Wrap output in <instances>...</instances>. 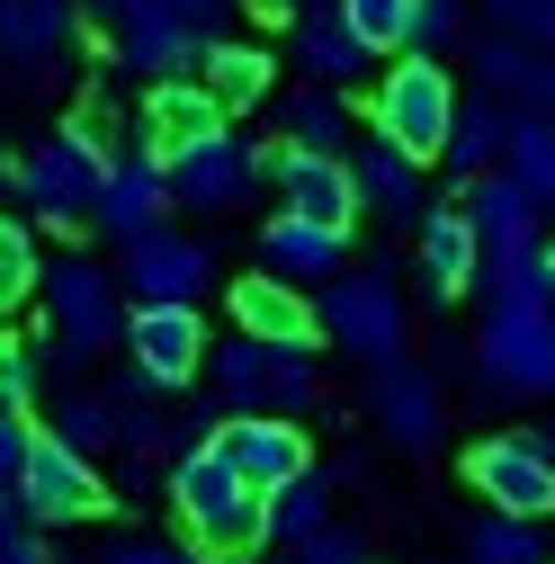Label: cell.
I'll return each instance as SVG.
<instances>
[{
	"label": "cell",
	"instance_id": "7c38bea8",
	"mask_svg": "<svg viewBox=\"0 0 555 564\" xmlns=\"http://www.w3.org/2000/svg\"><path fill=\"white\" fill-rule=\"evenodd\" d=\"M126 359L144 368L153 386L188 394L206 377V323H197V305H134L126 314Z\"/></svg>",
	"mask_w": 555,
	"mask_h": 564
},
{
	"label": "cell",
	"instance_id": "d6986e66",
	"mask_svg": "<svg viewBox=\"0 0 555 564\" xmlns=\"http://www.w3.org/2000/svg\"><path fill=\"white\" fill-rule=\"evenodd\" d=\"M233 108L206 90V73H162L153 90H144V108H134V134H144V144L171 162L179 144H197V134H216Z\"/></svg>",
	"mask_w": 555,
	"mask_h": 564
},
{
	"label": "cell",
	"instance_id": "8992f818",
	"mask_svg": "<svg viewBox=\"0 0 555 564\" xmlns=\"http://www.w3.org/2000/svg\"><path fill=\"white\" fill-rule=\"evenodd\" d=\"M314 305H323V340H331V349H350V359H368V368L403 359L412 314H403V288H394L385 269H340V278H323Z\"/></svg>",
	"mask_w": 555,
	"mask_h": 564
},
{
	"label": "cell",
	"instance_id": "74e56055",
	"mask_svg": "<svg viewBox=\"0 0 555 564\" xmlns=\"http://www.w3.org/2000/svg\"><path fill=\"white\" fill-rule=\"evenodd\" d=\"M287 564H377V555H368V538H359V529H331V520H323L314 538H296V546H287Z\"/></svg>",
	"mask_w": 555,
	"mask_h": 564
},
{
	"label": "cell",
	"instance_id": "c3c4849f",
	"mask_svg": "<svg viewBox=\"0 0 555 564\" xmlns=\"http://www.w3.org/2000/svg\"><path fill=\"white\" fill-rule=\"evenodd\" d=\"M537 440H546V457H555V431H537Z\"/></svg>",
	"mask_w": 555,
	"mask_h": 564
},
{
	"label": "cell",
	"instance_id": "b9f144b4",
	"mask_svg": "<svg viewBox=\"0 0 555 564\" xmlns=\"http://www.w3.org/2000/svg\"><path fill=\"white\" fill-rule=\"evenodd\" d=\"M483 10H493V28H511V36L555 45V0H483Z\"/></svg>",
	"mask_w": 555,
	"mask_h": 564
},
{
	"label": "cell",
	"instance_id": "9c48e42d",
	"mask_svg": "<svg viewBox=\"0 0 555 564\" xmlns=\"http://www.w3.org/2000/svg\"><path fill=\"white\" fill-rule=\"evenodd\" d=\"M117 288L134 305H197L206 288H216V260H206L197 234H171V216H162L134 242H117Z\"/></svg>",
	"mask_w": 555,
	"mask_h": 564
},
{
	"label": "cell",
	"instance_id": "f1b7e54d",
	"mask_svg": "<svg viewBox=\"0 0 555 564\" xmlns=\"http://www.w3.org/2000/svg\"><path fill=\"white\" fill-rule=\"evenodd\" d=\"M278 126H287V144L340 153V144H350V99H340V82H314V73H305V90L278 99Z\"/></svg>",
	"mask_w": 555,
	"mask_h": 564
},
{
	"label": "cell",
	"instance_id": "1f68e13d",
	"mask_svg": "<svg viewBox=\"0 0 555 564\" xmlns=\"http://www.w3.org/2000/svg\"><path fill=\"white\" fill-rule=\"evenodd\" d=\"M466 564H546V538H537V520L483 502V520L466 529Z\"/></svg>",
	"mask_w": 555,
	"mask_h": 564
},
{
	"label": "cell",
	"instance_id": "681fc988",
	"mask_svg": "<svg viewBox=\"0 0 555 564\" xmlns=\"http://www.w3.org/2000/svg\"><path fill=\"white\" fill-rule=\"evenodd\" d=\"M546 251H555V242H546Z\"/></svg>",
	"mask_w": 555,
	"mask_h": 564
},
{
	"label": "cell",
	"instance_id": "e0dca14e",
	"mask_svg": "<svg viewBox=\"0 0 555 564\" xmlns=\"http://www.w3.org/2000/svg\"><path fill=\"white\" fill-rule=\"evenodd\" d=\"M233 332H260V340H278V349H314L323 340V305H314V288H296V278H278V269H251V278H233Z\"/></svg>",
	"mask_w": 555,
	"mask_h": 564
},
{
	"label": "cell",
	"instance_id": "7dc6e473",
	"mask_svg": "<svg viewBox=\"0 0 555 564\" xmlns=\"http://www.w3.org/2000/svg\"><path fill=\"white\" fill-rule=\"evenodd\" d=\"M10 162H19V153H10V144H0V188H10Z\"/></svg>",
	"mask_w": 555,
	"mask_h": 564
},
{
	"label": "cell",
	"instance_id": "7bdbcfd3",
	"mask_svg": "<svg viewBox=\"0 0 555 564\" xmlns=\"http://www.w3.org/2000/svg\"><path fill=\"white\" fill-rule=\"evenodd\" d=\"M19 457H28V412H19V403H0V484L19 475Z\"/></svg>",
	"mask_w": 555,
	"mask_h": 564
},
{
	"label": "cell",
	"instance_id": "836d02e7",
	"mask_svg": "<svg viewBox=\"0 0 555 564\" xmlns=\"http://www.w3.org/2000/svg\"><path fill=\"white\" fill-rule=\"evenodd\" d=\"M36 288H45V251H36V225H28V216H0V314H19Z\"/></svg>",
	"mask_w": 555,
	"mask_h": 564
},
{
	"label": "cell",
	"instance_id": "5bb4252c",
	"mask_svg": "<svg viewBox=\"0 0 555 564\" xmlns=\"http://www.w3.org/2000/svg\"><path fill=\"white\" fill-rule=\"evenodd\" d=\"M206 440H216L251 484H287V475L314 466V440H305L296 412H216V421H206Z\"/></svg>",
	"mask_w": 555,
	"mask_h": 564
},
{
	"label": "cell",
	"instance_id": "d4e9b609",
	"mask_svg": "<svg viewBox=\"0 0 555 564\" xmlns=\"http://www.w3.org/2000/svg\"><path fill=\"white\" fill-rule=\"evenodd\" d=\"M296 63L314 82H340V90L368 73V36L340 19V0H305V10H296Z\"/></svg>",
	"mask_w": 555,
	"mask_h": 564
},
{
	"label": "cell",
	"instance_id": "bcb514c9",
	"mask_svg": "<svg viewBox=\"0 0 555 564\" xmlns=\"http://www.w3.org/2000/svg\"><path fill=\"white\" fill-rule=\"evenodd\" d=\"M10 538H19V502L0 492V555H10Z\"/></svg>",
	"mask_w": 555,
	"mask_h": 564
},
{
	"label": "cell",
	"instance_id": "cb8c5ba5",
	"mask_svg": "<svg viewBox=\"0 0 555 564\" xmlns=\"http://www.w3.org/2000/svg\"><path fill=\"white\" fill-rule=\"evenodd\" d=\"M475 73H483V90H502L520 108H555V45H537V36L493 28V36L475 45Z\"/></svg>",
	"mask_w": 555,
	"mask_h": 564
},
{
	"label": "cell",
	"instance_id": "2e32d148",
	"mask_svg": "<svg viewBox=\"0 0 555 564\" xmlns=\"http://www.w3.org/2000/svg\"><path fill=\"white\" fill-rule=\"evenodd\" d=\"M368 412H377L385 448H403V457H431V448H439V431H448L439 386H431L422 368H403V359H385V368L368 377Z\"/></svg>",
	"mask_w": 555,
	"mask_h": 564
},
{
	"label": "cell",
	"instance_id": "f6af8a7d",
	"mask_svg": "<svg viewBox=\"0 0 555 564\" xmlns=\"http://www.w3.org/2000/svg\"><path fill=\"white\" fill-rule=\"evenodd\" d=\"M0 564H54V555H45V546H36L28 529H19V538H10V555H0Z\"/></svg>",
	"mask_w": 555,
	"mask_h": 564
},
{
	"label": "cell",
	"instance_id": "8fae6325",
	"mask_svg": "<svg viewBox=\"0 0 555 564\" xmlns=\"http://www.w3.org/2000/svg\"><path fill=\"white\" fill-rule=\"evenodd\" d=\"M466 484H475L493 511L555 520V457H546V440H529V431H493V440H475V448H466Z\"/></svg>",
	"mask_w": 555,
	"mask_h": 564
},
{
	"label": "cell",
	"instance_id": "5b68a950",
	"mask_svg": "<svg viewBox=\"0 0 555 564\" xmlns=\"http://www.w3.org/2000/svg\"><path fill=\"white\" fill-rule=\"evenodd\" d=\"M10 502L36 520V529H81L108 511V484H99V457H81L73 440H54V431H28V457L19 475L0 484Z\"/></svg>",
	"mask_w": 555,
	"mask_h": 564
},
{
	"label": "cell",
	"instance_id": "d590c367",
	"mask_svg": "<svg viewBox=\"0 0 555 564\" xmlns=\"http://www.w3.org/2000/svg\"><path fill=\"white\" fill-rule=\"evenodd\" d=\"M0 403H19V412H45V359L19 340V332H0Z\"/></svg>",
	"mask_w": 555,
	"mask_h": 564
},
{
	"label": "cell",
	"instance_id": "60d3db41",
	"mask_svg": "<svg viewBox=\"0 0 555 564\" xmlns=\"http://www.w3.org/2000/svg\"><path fill=\"white\" fill-rule=\"evenodd\" d=\"M90 564H206V555H197L188 538H179V546H171V538H117V546H99Z\"/></svg>",
	"mask_w": 555,
	"mask_h": 564
},
{
	"label": "cell",
	"instance_id": "ffe728a7",
	"mask_svg": "<svg viewBox=\"0 0 555 564\" xmlns=\"http://www.w3.org/2000/svg\"><path fill=\"white\" fill-rule=\"evenodd\" d=\"M260 269L296 278V288H323V278L350 269V225H314V216H296V206H278V216L260 225Z\"/></svg>",
	"mask_w": 555,
	"mask_h": 564
},
{
	"label": "cell",
	"instance_id": "8d00e7d4",
	"mask_svg": "<svg viewBox=\"0 0 555 564\" xmlns=\"http://www.w3.org/2000/svg\"><path fill=\"white\" fill-rule=\"evenodd\" d=\"M323 377H314V349H278V377H269V412H314Z\"/></svg>",
	"mask_w": 555,
	"mask_h": 564
},
{
	"label": "cell",
	"instance_id": "9a60e30c",
	"mask_svg": "<svg viewBox=\"0 0 555 564\" xmlns=\"http://www.w3.org/2000/svg\"><path fill=\"white\" fill-rule=\"evenodd\" d=\"M171 216V162L153 144H117L108 153V188H99V234L108 242H134L144 225Z\"/></svg>",
	"mask_w": 555,
	"mask_h": 564
},
{
	"label": "cell",
	"instance_id": "ac0fdd59",
	"mask_svg": "<svg viewBox=\"0 0 555 564\" xmlns=\"http://www.w3.org/2000/svg\"><path fill=\"white\" fill-rule=\"evenodd\" d=\"M412 242H422V288H431V305L475 296V278H483V234H475V216H466V197H457V206H422Z\"/></svg>",
	"mask_w": 555,
	"mask_h": 564
},
{
	"label": "cell",
	"instance_id": "44dd1931",
	"mask_svg": "<svg viewBox=\"0 0 555 564\" xmlns=\"http://www.w3.org/2000/svg\"><path fill=\"white\" fill-rule=\"evenodd\" d=\"M350 171H359V206H368V216H385L394 234L422 225V206H431V188H422V153H403L394 134L368 126V144L350 153Z\"/></svg>",
	"mask_w": 555,
	"mask_h": 564
},
{
	"label": "cell",
	"instance_id": "4316f807",
	"mask_svg": "<svg viewBox=\"0 0 555 564\" xmlns=\"http://www.w3.org/2000/svg\"><path fill=\"white\" fill-rule=\"evenodd\" d=\"M197 73H206V90H216L233 117H251V108L278 90V54H269V45H251V36H206Z\"/></svg>",
	"mask_w": 555,
	"mask_h": 564
},
{
	"label": "cell",
	"instance_id": "277c9868",
	"mask_svg": "<svg viewBox=\"0 0 555 564\" xmlns=\"http://www.w3.org/2000/svg\"><path fill=\"white\" fill-rule=\"evenodd\" d=\"M475 368L502 394H555V296H483Z\"/></svg>",
	"mask_w": 555,
	"mask_h": 564
},
{
	"label": "cell",
	"instance_id": "484cf974",
	"mask_svg": "<svg viewBox=\"0 0 555 564\" xmlns=\"http://www.w3.org/2000/svg\"><path fill=\"white\" fill-rule=\"evenodd\" d=\"M206 377H216V412H269V377H278V340L233 332L206 340Z\"/></svg>",
	"mask_w": 555,
	"mask_h": 564
},
{
	"label": "cell",
	"instance_id": "3957f363",
	"mask_svg": "<svg viewBox=\"0 0 555 564\" xmlns=\"http://www.w3.org/2000/svg\"><path fill=\"white\" fill-rule=\"evenodd\" d=\"M368 126L394 134L403 153L439 162V153H448V126H457V82H448V63L422 54V45H403V63H385V82L368 90Z\"/></svg>",
	"mask_w": 555,
	"mask_h": 564
},
{
	"label": "cell",
	"instance_id": "4fadbf2b",
	"mask_svg": "<svg viewBox=\"0 0 555 564\" xmlns=\"http://www.w3.org/2000/svg\"><path fill=\"white\" fill-rule=\"evenodd\" d=\"M269 180H278V206H296V216H314V225H359V171H350V153L278 144V153H269Z\"/></svg>",
	"mask_w": 555,
	"mask_h": 564
},
{
	"label": "cell",
	"instance_id": "ab89813d",
	"mask_svg": "<svg viewBox=\"0 0 555 564\" xmlns=\"http://www.w3.org/2000/svg\"><path fill=\"white\" fill-rule=\"evenodd\" d=\"M63 134H81V144L117 153V134H126V126H117V99H108V90H81V99H73V117H63Z\"/></svg>",
	"mask_w": 555,
	"mask_h": 564
},
{
	"label": "cell",
	"instance_id": "4dcf8cb0",
	"mask_svg": "<svg viewBox=\"0 0 555 564\" xmlns=\"http://www.w3.org/2000/svg\"><path fill=\"white\" fill-rule=\"evenodd\" d=\"M45 431H54V440H73L81 457H108V448H117V394H108V386L63 394V403L45 412Z\"/></svg>",
	"mask_w": 555,
	"mask_h": 564
},
{
	"label": "cell",
	"instance_id": "7a4b0ae2",
	"mask_svg": "<svg viewBox=\"0 0 555 564\" xmlns=\"http://www.w3.org/2000/svg\"><path fill=\"white\" fill-rule=\"evenodd\" d=\"M10 188L28 197V225H54V234H81L99 225V188H108V153L81 144V134H45L10 162Z\"/></svg>",
	"mask_w": 555,
	"mask_h": 564
},
{
	"label": "cell",
	"instance_id": "ba28073f",
	"mask_svg": "<svg viewBox=\"0 0 555 564\" xmlns=\"http://www.w3.org/2000/svg\"><path fill=\"white\" fill-rule=\"evenodd\" d=\"M260 180H269V153L251 144L233 117L216 134H197V144L171 153V206H188V216H233Z\"/></svg>",
	"mask_w": 555,
	"mask_h": 564
},
{
	"label": "cell",
	"instance_id": "30bf717a",
	"mask_svg": "<svg viewBox=\"0 0 555 564\" xmlns=\"http://www.w3.org/2000/svg\"><path fill=\"white\" fill-rule=\"evenodd\" d=\"M90 19L108 28V54L134 63L144 82H162V73H197V54H206V36L171 10V0H90Z\"/></svg>",
	"mask_w": 555,
	"mask_h": 564
},
{
	"label": "cell",
	"instance_id": "6da1fadb",
	"mask_svg": "<svg viewBox=\"0 0 555 564\" xmlns=\"http://www.w3.org/2000/svg\"><path fill=\"white\" fill-rule=\"evenodd\" d=\"M171 520H179V538L206 555V564H251L260 546H269V484H251L216 440H188L179 457H171Z\"/></svg>",
	"mask_w": 555,
	"mask_h": 564
},
{
	"label": "cell",
	"instance_id": "52a82bcc",
	"mask_svg": "<svg viewBox=\"0 0 555 564\" xmlns=\"http://www.w3.org/2000/svg\"><path fill=\"white\" fill-rule=\"evenodd\" d=\"M45 314H54V349L63 359H99V349L126 340V296H117V269L99 260H45Z\"/></svg>",
	"mask_w": 555,
	"mask_h": 564
},
{
	"label": "cell",
	"instance_id": "83f0119b",
	"mask_svg": "<svg viewBox=\"0 0 555 564\" xmlns=\"http://www.w3.org/2000/svg\"><path fill=\"white\" fill-rule=\"evenodd\" d=\"M502 144H511V108H502V90L493 99H457V126H448V171L457 180H475V171H493L502 162Z\"/></svg>",
	"mask_w": 555,
	"mask_h": 564
},
{
	"label": "cell",
	"instance_id": "f35d334b",
	"mask_svg": "<svg viewBox=\"0 0 555 564\" xmlns=\"http://www.w3.org/2000/svg\"><path fill=\"white\" fill-rule=\"evenodd\" d=\"M466 0H422V10H412V45H422V54H448L457 36H466Z\"/></svg>",
	"mask_w": 555,
	"mask_h": 564
},
{
	"label": "cell",
	"instance_id": "e575fe53",
	"mask_svg": "<svg viewBox=\"0 0 555 564\" xmlns=\"http://www.w3.org/2000/svg\"><path fill=\"white\" fill-rule=\"evenodd\" d=\"M412 10H422V0H340V19L368 36V54H403L412 45Z\"/></svg>",
	"mask_w": 555,
	"mask_h": 564
},
{
	"label": "cell",
	"instance_id": "f546056e",
	"mask_svg": "<svg viewBox=\"0 0 555 564\" xmlns=\"http://www.w3.org/2000/svg\"><path fill=\"white\" fill-rule=\"evenodd\" d=\"M323 520H331V475H323V466L269 484V546H296V538H314Z\"/></svg>",
	"mask_w": 555,
	"mask_h": 564
},
{
	"label": "cell",
	"instance_id": "d6a6232c",
	"mask_svg": "<svg viewBox=\"0 0 555 564\" xmlns=\"http://www.w3.org/2000/svg\"><path fill=\"white\" fill-rule=\"evenodd\" d=\"M502 162L555 206V108H511V144H502Z\"/></svg>",
	"mask_w": 555,
	"mask_h": 564
},
{
	"label": "cell",
	"instance_id": "ee69618b",
	"mask_svg": "<svg viewBox=\"0 0 555 564\" xmlns=\"http://www.w3.org/2000/svg\"><path fill=\"white\" fill-rule=\"evenodd\" d=\"M171 10H179V19L197 28V36H225V28H233V10H242V0H171Z\"/></svg>",
	"mask_w": 555,
	"mask_h": 564
},
{
	"label": "cell",
	"instance_id": "7402d4cb",
	"mask_svg": "<svg viewBox=\"0 0 555 564\" xmlns=\"http://www.w3.org/2000/svg\"><path fill=\"white\" fill-rule=\"evenodd\" d=\"M73 0H0V73L10 82H45L63 45H73Z\"/></svg>",
	"mask_w": 555,
	"mask_h": 564
},
{
	"label": "cell",
	"instance_id": "603a6c76",
	"mask_svg": "<svg viewBox=\"0 0 555 564\" xmlns=\"http://www.w3.org/2000/svg\"><path fill=\"white\" fill-rule=\"evenodd\" d=\"M466 216H475L483 251H502V242H529V234H537L546 197H537V188H529L511 162H493V171H475V180H466Z\"/></svg>",
	"mask_w": 555,
	"mask_h": 564
}]
</instances>
